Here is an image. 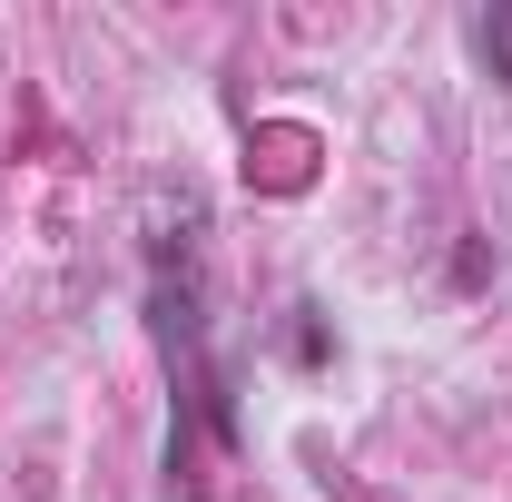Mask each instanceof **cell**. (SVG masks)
Instances as JSON below:
<instances>
[{"label": "cell", "instance_id": "6da1fadb", "mask_svg": "<svg viewBox=\"0 0 512 502\" xmlns=\"http://www.w3.org/2000/svg\"><path fill=\"white\" fill-rule=\"evenodd\" d=\"M473 40H483L493 79H512V10H483V30H473Z\"/></svg>", "mask_w": 512, "mask_h": 502}]
</instances>
